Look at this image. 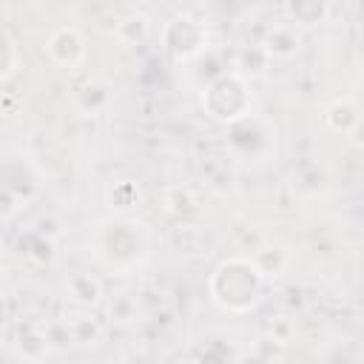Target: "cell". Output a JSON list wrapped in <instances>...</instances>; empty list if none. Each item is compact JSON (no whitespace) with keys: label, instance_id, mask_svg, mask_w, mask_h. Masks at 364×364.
<instances>
[{"label":"cell","instance_id":"obj_1","mask_svg":"<svg viewBox=\"0 0 364 364\" xmlns=\"http://www.w3.org/2000/svg\"><path fill=\"white\" fill-rule=\"evenodd\" d=\"M262 287H264L262 273L245 256H230V259L219 262L213 267V273L208 276L210 301L230 316H242V313L253 310L262 299Z\"/></svg>","mask_w":364,"mask_h":364},{"label":"cell","instance_id":"obj_2","mask_svg":"<svg viewBox=\"0 0 364 364\" xmlns=\"http://www.w3.org/2000/svg\"><path fill=\"white\" fill-rule=\"evenodd\" d=\"M250 105H253V91H250V80L242 77L239 71H228L213 77L205 91H202V108L210 119L233 125L245 117H250Z\"/></svg>","mask_w":364,"mask_h":364},{"label":"cell","instance_id":"obj_3","mask_svg":"<svg viewBox=\"0 0 364 364\" xmlns=\"http://www.w3.org/2000/svg\"><path fill=\"white\" fill-rule=\"evenodd\" d=\"M208 46V28L202 20L191 17V14H173L165 26H162V48L176 60H193L205 51Z\"/></svg>","mask_w":364,"mask_h":364},{"label":"cell","instance_id":"obj_4","mask_svg":"<svg viewBox=\"0 0 364 364\" xmlns=\"http://www.w3.org/2000/svg\"><path fill=\"white\" fill-rule=\"evenodd\" d=\"M46 51H48L51 63L65 68V71H74L77 65H82V60L88 54L85 40H82V34L74 26H63V28L51 31V37L46 43Z\"/></svg>","mask_w":364,"mask_h":364},{"label":"cell","instance_id":"obj_5","mask_svg":"<svg viewBox=\"0 0 364 364\" xmlns=\"http://www.w3.org/2000/svg\"><path fill=\"white\" fill-rule=\"evenodd\" d=\"M259 46L267 51L270 60H290V57L299 54L301 37H299V31H296L293 23H279V26H273V28L264 34V40H262Z\"/></svg>","mask_w":364,"mask_h":364},{"label":"cell","instance_id":"obj_6","mask_svg":"<svg viewBox=\"0 0 364 364\" xmlns=\"http://www.w3.org/2000/svg\"><path fill=\"white\" fill-rule=\"evenodd\" d=\"M65 293L80 310H94L97 304H102V284L91 273H71L65 279Z\"/></svg>","mask_w":364,"mask_h":364},{"label":"cell","instance_id":"obj_7","mask_svg":"<svg viewBox=\"0 0 364 364\" xmlns=\"http://www.w3.org/2000/svg\"><path fill=\"white\" fill-rule=\"evenodd\" d=\"M324 125H327L330 131L341 134V136L355 134V131H358V125H361V114H358L355 100L341 97V100L330 102V105H327V111H324Z\"/></svg>","mask_w":364,"mask_h":364},{"label":"cell","instance_id":"obj_8","mask_svg":"<svg viewBox=\"0 0 364 364\" xmlns=\"http://www.w3.org/2000/svg\"><path fill=\"white\" fill-rule=\"evenodd\" d=\"M250 262L256 264V270H259L262 279L267 282V279L284 276V270L290 267V253H287L282 245H262V247L250 256Z\"/></svg>","mask_w":364,"mask_h":364},{"label":"cell","instance_id":"obj_9","mask_svg":"<svg viewBox=\"0 0 364 364\" xmlns=\"http://www.w3.org/2000/svg\"><path fill=\"white\" fill-rule=\"evenodd\" d=\"M287 17L299 26H318L330 17V0H287Z\"/></svg>","mask_w":364,"mask_h":364},{"label":"cell","instance_id":"obj_10","mask_svg":"<svg viewBox=\"0 0 364 364\" xmlns=\"http://www.w3.org/2000/svg\"><path fill=\"white\" fill-rule=\"evenodd\" d=\"M68 330H71V341L77 347H97L100 338H102V327L100 321L91 316V313H77V316H68Z\"/></svg>","mask_w":364,"mask_h":364},{"label":"cell","instance_id":"obj_11","mask_svg":"<svg viewBox=\"0 0 364 364\" xmlns=\"http://www.w3.org/2000/svg\"><path fill=\"white\" fill-rule=\"evenodd\" d=\"M151 34V20L145 14H128L125 20L117 23V40L125 46H139Z\"/></svg>","mask_w":364,"mask_h":364},{"label":"cell","instance_id":"obj_12","mask_svg":"<svg viewBox=\"0 0 364 364\" xmlns=\"http://www.w3.org/2000/svg\"><path fill=\"white\" fill-rule=\"evenodd\" d=\"M267 65H270L267 51H264L262 46H250V48H245V51L239 54V60H236V68H233V71H239L242 77L253 80V77H262V74L267 71Z\"/></svg>","mask_w":364,"mask_h":364},{"label":"cell","instance_id":"obj_13","mask_svg":"<svg viewBox=\"0 0 364 364\" xmlns=\"http://www.w3.org/2000/svg\"><path fill=\"white\" fill-rule=\"evenodd\" d=\"M17 353L28 361H37V358H46L51 350H48V341L43 336V327H28L20 333V341H17Z\"/></svg>","mask_w":364,"mask_h":364},{"label":"cell","instance_id":"obj_14","mask_svg":"<svg viewBox=\"0 0 364 364\" xmlns=\"http://www.w3.org/2000/svg\"><path fill=\"white\" fill-rule=\"evenodd\" d=\"M43 336H46L51 353H65L68 347H74L71 330H68V321H65V318H54V321L43 324Z\"/></svg>","mask_w":364,"mask_h":364},{"label":"cell","instance_id":"obj_15","mask_svg":"<svg viewBox=\"0 0 364 364\" xmlns=\"http://www.w3.org/2000/svg\"><path fill=\"white\" fill-rule=\"evenodd\" d=\"M17 68V46L6 31H0V82Z\"/></svg>","mask_w":364,"mask_h":364},{"label":"cell","instance_id":"obj_16","mask_svg":"<svg viewBox=\"0 0 364 364\" xmlns=\"http://www.w3.org/2000/svg\"><path fill=\"white\" fill-rule=\"evenodd\" d=\"M108 310H111V316H114L117 321H131V318L136 316V304H134V299H128V296H117Z\"/></svg>","mask_w":364,"mask_h":364},{"label":"cell","instance_id":"obj_17","mask_svg":"<svg viewBox=\"0 0 364 364\" xmlns=\"http://www.w3.org/2000/svg\"><path fill=\"white\" fill-rule=\"evenodd\" d=\"M20 210V199L14 196V191L11 188H0V219H9V216H14Z\"/></svg>","mask_w":364,"mask_h":364},{"label":"cell","instance_id":"obj_18","mask_svg":"<svg viewBox=\"0 0 364 364\" xmlns=\"http://www.w3.org/2000/svg\"><path fill=\"white\" fill-rule=\"evenodd\" d=\"M0 338H3V336H0Z\"/></svg>","mask_w":364,"mask_h":364}]
</instances>
